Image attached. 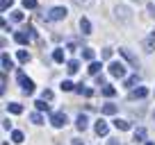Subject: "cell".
I'll list each match as a JSON object with an SVG mask.
<instances>
[{"label":"cell","mask_w":155,"mask_h":145,"mask_svg":"<svg viewBox=\"0 0 155 145\" xmlns=\"http://www.w3.org/2000/svg\"><path fill=\"white\" fill-rule=\"evenodd\" d=\"M16 79H18V84H21V88H23V93H28V95H30V93L34 91V82H32V79L28 77V75H25L23 70H18Z\"/></svg>","instance_id":"cell-1"},{"label":"cell","mask_w":155,"mask_h":145,"mask_svg":"<svg viewBox=\"0 0 155 145\" xmlns=\"http://www.w3.org/2000/svg\"><path fill=\"white\" fill-rule=\"evenodd\" d=\"M110 75L112 77H119V79L126 77V66H123L121 61H112L110 63Z\"/></svg>","instance_id":"cell-2"},{"label":"cell","mask_w":155,"mask_h":145,"mask_svg":"<svg viewBox=\"0 0 155 145\" xmlns=\"http://www.w3.org/2000/svg\"><path fill=\"white\" fill-rule=\"evenodd\" d=\"M66 7H53V9L48 11V20H64L66 18Z\"/></svg>","instance_id":"cell-3"},{"label":"cell","mask_w":155,"mask_h":145,"mask_svg":"<svg viewBox=\"0 0 155 145\" xmlns=\"http://www.w3.org/2000/svg\"><path fill=\"white\" fill-rule=\"evenodd\" d=\"M116 18L121 20V23H130V20H132V11L128 9V7L119 5V7H116Z\"/></svg>","instance_id":"cell-4"},{"label":"cell","mask_w":155,"mask_h":145,"mask_svg":"<svg viewBox=\"0 0 155 145\" xmlns=\"http://www.w3.org/2000/svg\"><path fill=\"white\" fill-rule=\"evenodd\" d=\"M50 122H53V127H57V129H59V127H64V125H66V113H64V111H57V113H53V116H50Z\"/></svg>","instance_id":"cell-5"},{"label":"cell","mask_w":155,"mask_h":145,"mask_svg":"<svg viewBox=\"0 0 155 145\" xmlns=\"http://www.w3.org/2000/svg\"><path fill=\"white\" fill-rule=\"evenodd\" d=\"M119 54H121V57H126V59H128V63H130L132 68H137V66H139V61H137V57H135V54H132V52H130V50H128V48H121V50H119Z\"/></svg>","instance_id":"cell-6"},{"label":"cell","mask_w":155,"mask_h":145,"mask_svg":"<svg viewBox=\"0 0 155 145\" xmlns=\"http://www.w3.org/2000/svg\"><path fill=\"white\" fill-rule=\"evenodd\" d=\"M146 95H148V88H146V86H137V88H132V91H130L132 100H137V97H146Z\"/></svg>","instance_id":"cell-7"},{"label":"cell","mask_w":155,"mask_h":145,"mask_svg":"<svg viewBox=\"0 0 155 145\" xmlns=\"http://www.w3.org/2000/svg\"><path fill=\"white\" fill-rule=\"evenodd\" d=\"M144 50L146 52H155V32H150V36L144 41Z\"/></svg>","instance_id":"cell-8"},{"label":"cell","mask_w":155,"mask_h":145,"mask_svg":"<svg viewBox=\"0 0 155 145\" xmlns=\"http://www.w3.org/2000/svg\"><path fill=\"white\" fill-rule=\"evenodd\" d=\"M75 127H78L80 131H84V129H87V127H89V120H87V116H82V113H80V116L75 118Z\"/></svg>","instance_id":"cell-9"},{"label":"cell","mask_w":155,"mask_h":145,"mask_svg":"<svg viewBox=\"0 0 155 145\" xmlns=\"http://www.w3.org/2000/svg\"><path fill=\"white\" fill-rule=\"evenodd\" d=\"M94 129H96V134H98V136H107V122H105V120H98Z\"/></svg>","instance_id":"cell-10"},{"label":"cell","mask_w":155,"mask_h":145,"mask_svg":"<svg viewBox=\"0 0 155 145\" xmlns=\"http://www.w3.org/2000/svg\"><path fill=\"white\" fill-rule=\"evenodd\" d=\"M0 61H2V70H9V68H14V63H12V59H9V54H7V52H2Z\"/></svg>","instance_id":"cell-11"},{"label":"cell","mask_w":155,"mask_h":145,"mask_svg":"<svg viewBox=\"0 0 155 145\" xmlns=\"http://www.w3.org/2000/svg\"><path fill=\"white\" fill-rule=\"evenodd\" d=\"M7 109H9V113H16V116H18V113H23V104H18V102H9V104H7Z\"/></svg>","instance_id":"cell-12"},{"label":"cell","mask_w":155,"mask_h":145,"mask_svg":"<svg viewBox=\"0 0 155 145\" xmlns=\"http://www.w3.org/2000/svg\"><path fill=\"white\" fill-rule=\"evenodd\" d=\"M114 127H116V129H121V131H128V129H130V122H128V120H119V118H116Z\"/></svg>","instance_id":"cell-13"},{"label":"cell","mask_w":155,"mask_h":145,"mask_svg":"<svg viewBox=\"0 0 155 145\" xmlns=\"http://www.w3.org/2000/svg\"><path fill=\"white\" fill-rule=\"evenodd\" d=\"M80 29H82V34H91V23L87 18H80Z\"/></svg>","instance_id":"cell-14"},{"label":"cell","mask_w":155,"mask_h":145,"mask_svg":"<svg viewBox=\"0 0 155 145\" xmlns=\"http://www.w3.org/2000/svg\"><path fill=\"white\" fill-rule=\"evenodd\" d=\"M101 63L98 61H91V66H89V75H94V77H96V75H101Z\"/></svg>","instance_id":"cell-15"},{"label":"cell","mask_w":155,"mask_h":145,"mask_svg":"<svg viewBox=\"0 0 155 145\" xmlns=\"http://www.w3.org/2000/svg\"><path fill=\"white\" fill-rule=\"evenodd\" d=\"M101 113H105V116H114V113H116V104H105L101 109Z\"/></svg>","instance_id":"cell-16"},{"label":"cell","mask_w":155,"mask_h":145,"mask_svg":"<svg viewBox=\"0 0 155 145\" xmlns=\"http://www.w3.org/2000/svg\"><path fill=\"white\" fill-rule=\"evenodd\" d=\"M78 7H82V9H91L94 7V0H73Z\"/></svg>","instance_id":"cell-17"},{"label":"cell","mask_w":155,"mask_h":145,"mask_svg":"<svg viewBox=\"0 0 155 145\" xmlns=\"http://www.w3.org/2000/svg\"><path fill=\"white\" fill-rule=\"evenodd\" d=\"M78 68H80V63H78L75 59H71V61L66 63V70H68V75H73V72H78Z\"/></svg>","instance_id":"cell-18"},{"label":"cell","mask_w":155,"mask_h":145,"mask_svg":"<svg viewBox=\"0 0 155 145\" xmlns=\"http://www.w3.org/2000/svg\"><path fill=\"white\" fill-rule=\"evenodd\" d=\"M78 93H80V95H84V97H91V88H87V86H82V84H78V88H75Z\"/></svg>","instance_id":"cell-19"},{"label":"cell","mask_w":155,"mask_h":145,"mask_svg":"<svg viewBox=\"0 0 155 145\" xmlns=\"http://www.w3.org/2000/svg\"><path fill=\"white\" fill-rule=\"evenodd\" d=\"M30 120L34 122V125H41V122H44V118H41V113H39V109L34 113H30Z\"/></svg>","instance_id":"cell-20"},{"label":"cell","mask_w":155,"mask_h":145,"mask_svg":"<svg viewBox=\"0 0 155 145\" xmlns=\"http://www.w3.org/2000/svg\"><path fill=\"white\" fill-rule=\"evenodd\" d=\"M137 82H139V75H132V77H128L126 79V82H123V86H128V88H132V86H135V84Z\"/></svg>","instance_id":"cell-21"},{"label":"cell","mask_w":155,"mask_h":145,"mask_svg":"<svg viewBox=\"0 0 155 145\" xmlns=\"http://www.w3.org/2000/svg\"><path fill=\"white\" fill-rule=\"evenodd\" d=\"M103 95H105V97H114L116 95V88L114 86H103Z\"/></svg>","instance_id":"cell-22"},{"label":"cell","mask_w":155,"mask_h":145,"mask_svg":"<svg viewBox=\"0 0 155 145\" xmlns=\"http://www.w3.org/2000/svg\"><path fill=\"white\" fill-rule=\"evenodd\" d=\"M144 138H146V129L139 127V129L135 131V140H137V143H144Z\"/></svg>","instance_id":"cell-23"},{"label":"cell","mask_w":155,"mask_h":145,"mask_svg":"<svg viewBox=\"0 0 155 145\" xmlns=\"http://www.w3.org/2000/svg\"><path fill=\"white\" fill-rule=\"evenodd\" d=\"M12 140H14V143H23V140H25L23 131H12Z\"/></svg>","instance_id":"cell-24"},{"label":"cell","mask_w":155,"mask_h":145,"mask_svg":"<svg viewBox=\"0 0 155 145\" xmlns=\"http://www.w3.org/2000/svg\"><path fill=\"white\" fill-rule=\"evenodd\" d=\"M53 61H57V63L64 61V50H55L53 52Z\"/></svg>","instance_id":"cell-25"},{"label":"cell","mask_w":155,"mask_h":145,"mask_svg":"<svg viewBox=\"0 0 155 145\" xmlns=\"http://www.w3.org/2000/svg\"><path fill=\"white\" fill-rule=\"evenodd\" d=\"M34 106H37L39 111H48V104H46V100H44V97H41V100H37V102H34Z\"/></svg>","instance_id":"cell-26"},{"label":"cell","mask_w":155,"mask_h":145,"mask_svg":"<svg viewBox=\"0 0 155 145\" xmlns=\"http://www.w3.org/2000/svg\"><path fill=\"white\" fill-rule=\"evenodd\" d=\"M82 57L87 59V61H94V50L91 48H82Z\"/></svg>","instance_id":"cell-27"},{"label":"cell","mask_w":155,"mask_h":145,"mask_svg":"<svg viewBox=\"0 0 155 145\" xmlns=\"http://www.w3.org/2000/svg\"><path fill=\"white\" fill-rule=\"evenodd\" d=\"M18 61H21V63H28V61H30V52H25V50H18Z\"/></svg>","instance_id":"cell-28"},{"label":"cell","mask_w":155,"mask_h":145,"mask_svg":"<svg viewBox=\"0 0 155 145\" xmlns=\"http://www.w3.org/2000/svg\"><path fill=\"white\" fill-rule=\"evenodd\" d=\"M12 20H16V23H21V20H23V11L14 9V11H12Z\"/></svg>","instance_id":"cell-29"},{"label":"cell","mask_w":155,"mask_h":145,"mask_svg":"<svg viewBox=\"0 0 155 145\" xmlns=\"http://www.w3.org/2000/svg\"><path fill=\"white\" fill-rule=\"evenodd\" d=\"M12 5H14V0H0V9H2V11H7Z\"/></svg>","instance_id":"cell-30"},{"label":"cell","mask_w":155,"mask_h":145,"mask_svg":"<svg viewBox=\"0 0 155 145\" xmlns=\"http://www.w3.org/2000/svg\"><path fill=\"white\" fill-rule=\"evenodd\" d=\"M23 7L25 9H34V7H37V0H23Z\"/></svg>","instance_id":"cell-31"},{"label":"cell","mask_w":155,"mask_h":145,"mask_svg":"<svg viewBox=\"0 0 155 145\" xmlns=\"http://www.w3.org/2000/svg\"><path fill=\"white\" fill-rule=\"evenodd\" d=\"M62 91H73V84L68 82V79H64V82H62Z\"/></svg>","instance_id":"cell-32"},{"label":"cell","mask_w":155,"mask_h":145,"mask_svg":"<svg viewBox=\"0 0 155 145\" xmlns=\"http://www.w3.org/2000/svg\"><path fill=\"white\" fill-rule=\"evenodd\" d=\"M41 97H44V100H53V91H50V88H46V91L41 93Z\"/></svg>","instance_id":"cell-33"},{"label":"cell","mask_w":155,"mask_h":145,"mask_svg":"<svg viewBox=\"0 0 155 145\" xmlns=\"http://www.w3.org/2000/svg\"><path fill=\"white\" fill-rule=\"evenodd\" d=\"M5 86H7V77L2 75V77H0V91H2V93H5Z\"/></svg>","instance_id":"cell-34"},{"label":"cell","mask_w":155,"mask_h":145,"mask_svg":"<svg viewBox=\"0 0 155 145\" xmlns=\"http://www.w3.org/2000/svg\"><path fill=\"white\" fill-rule=\"evenodd\" d=\"M146 9H148V16H153V18H155V5H153V2H150Z\"/></svg>","instance_id":"cell-35"},{"label":"cell","mask_w":155,"mask_h":145,"mask_svg":"<svg viewBox=\"0 0 155 145\" xmlns=\"http://www.w3.org/2000/svg\"><path fill=\"white\" fill-rule=\"evenodd\" d=\"M110 57H112V50L105 48V50H103V59H110Z\"/></svg>","instance_id":"cell-36"},{"label":"cell","mask_w":155,"mask_h":145,"mask_svg":"<svg viewBox=\"0 0 155 145\" xmlns=\"http://www.w3.org/2000/svg\"><path fill=\"white\" fill-rule=\"evenodd\" d=\"M2 129H12V122L7 120V118H5V120H2Z\"/></svg>","instance_id":"cell-37"},{"label":"cell","mask_w":155,"mask_h":145,"mask_svg":"<svg viewBox=\"0 0 155 145\" xmlns=\"http://www.w3.org/2000/svg\"><path fill=\"white\" fill-rule=\"evenodd\" d=\"M96 84H98V86H101V84H105V77H103V75H96Z\"/></svg>","instance_id":"cell-38"},{"label":"cell","mask_w":155,"mask_h":145,"mask_svg":"<svg viewBox=\"0 0 155 145\" xmlns=\"http://www.w3.org/2000/svg\"><path fill=\"white\" fill-rule=\"evenodd\" d=\"M107 145H121V143H119V138H110V140H107Z\"/></svg>","instance_id":"cell-39"},{"label":"cell","mask_w":155,"mask_h":145,"mask_svg":"<svg viewBox=\"0 0 155 145\" xmlns=\"http://www.w3.org/2000/svg\"><path fill=\"white\" fill-rule=\"evenodd\" d=\"M73 145H82V143H80V140H73Z\"/></svg>","instance_id":"cell-40"},{"label":"cell","mask_w":155,"mask_h":145,"mask_svg":"<svg viewBox=\"0 0 155 145\" xmlns=\"http://www.w3.org/2000/svg\"><path fill=\"white\" fill-rule=\"evenodd\" d=\"M146 145H155V143H146Z\"/></svg>","instance_id":"cell-41"}]
</instances>
